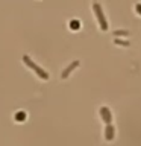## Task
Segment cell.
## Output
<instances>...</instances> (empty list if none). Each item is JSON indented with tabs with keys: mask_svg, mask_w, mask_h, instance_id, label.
Here are the masks:
<instances>
[{
	"mask_svg": "<svg viewBox=\"0 0 141 146\" xmlns=\"http://www.w3.org/2000/svg\"><path fill=\"white\" fill-rule=\"evenodd\" d=\"M23 61H24V64H26L27 67H30L32 70H35V73H36L40 78H43V79H49V73L45 72V70H43L40 66H36V64L32 61V59L27 56V55H23Z\"/></svg>",
	"mask_w": 141,
	"mask_h": 146,
	"instance_id": "cell-1",
	"label": "cell"
},
{
	"mask_svg": "<svg viewBox=\"0 0 141 146\" xmlns=\"http://www.w3.org/2000/svg\"><path fill=\"white\" fill-rule=\"evenodd\" d=\"M93 8H94V11H96V15H97V18H99L100 29L106 31V29H108V21H106V18H105V14H103V11H102V6H100L99 3H94Z\"/></svg>",
	"mask_w": 141,
	"mask_h": 146,
	"instance_id": "cell-2",
	"label": "cell"
},
{
	"mask_svg": "<svg viewBox=\"0 0 141 146\" xmlns=\"http://www.w3.org/2000/svg\"><path fill=\"white\" fill-rule=\"evenodd\" d=\"M100 114H102V119H103L105 122H106V125H111L112 117H111V113H109V108L102 107V108H100Z\"/></svg>",
	"mask_w": 141,
	"mask_h": 146,
	"instance_id": "cell-3",
	"label": "cell"
},
{
	"mask_svg": "<svg viewBox=\"0 0 141 146\" xmlns=\"http://www.w3.org/2000/svg\"><path fill=\"white\" fill-rule=\"evenodd\" d=\"M77 66H79V61H73L68 67L64 68V72H62V75H61V76H62V78H67V76L70 75V73H71L73 70H74V68H76Z\"/></svg>",
	"mask_w": 141,
	"mask_h": 146,
	"instance_id": "cell-4",
	"label": "cell"
},
{
	"mask_svg": "<svg viewBox=\"0 0 141 146\" xmlns=\"http://www.w3.org/2000/svg\"><path fill=\"white\" fill-rule=\"evenodd\" d=\"M105 137L108 140H112L114 137V126L112 125H106V129H105Z\"/></svg>",
	"mask_w": 141,
	"mask_h": 146,
	"instance_id": "cell-5",
	"label": "cell"
},
{
	"mask_svg": "<svg viewBox=\"0 0 141 146\" xmlns=\"http://www.w3.org/2000/svg\"><path fill=\"white\" fill-rule=\"evenodd\" d=\"M26 119V113L24 111H17L15 113V120L17 122H23Z\"/></svg>",
	"mask_w": 141,
	"mask_h": 146,
	"instance_id": "cell-6",
	"label": "cell"
},
{
	"mask_svg": "<svg viewBox=\"0 0 141 146\" xmlns=\"http://www.w3.org/2000/svg\"><path fill=\"white\" fill-rule=\"evenodd\" d=\"M70 26H71V29H79L80 23L77 21V20H71V21H70Z\"/></svg>",
	"mask_w": 141,
	"mask_h": 146,
	"instance_id": "cell-7",
	"label": "cell"
},
{
	"mask_svg": "<svg viewBox=\"0 0 141 146\" xmlns=\"http://www.w3.org/2000/svg\"><path fill=\"white\" fill-rule=\"evenodd\" d=\"M114 43L115 44H120V46H129V41H123V40H114Z\"/></svg>",
	"mask_w": 141,
	"mask_h": 146,
	"instance_id": "cell-8",
	"label": "cell"
},
{
	"mask_svg": "<svg viewBox=\"0 0 141 146\" xmlns=\"http://www.w3.org/2000/svg\"><path fill=\"white\" fill-rule=\"evenodd\" d=\"M114 35H129V32L127 31H114Z\"/></svg>",
	"mask_w": 141,
	"mask_h": 146,
	"instance_id": "cell-9",
	"label": "cell"
},
{
	"mask_svg": "<svg viewBox=\"0 0 141 146\" xmlns=\"http://www.w3.org/2000/svg\"><path fill=\"white\" fill-rule=\"evenodd\" d=\"M135 9H136V12L141 15V3H136V5H135Z\"/></svg>",
	"mask_w": 141,
	"mask_h": 146,
	"instance_id": "cell-10",
	"label": "cell"
}]
</instances>
